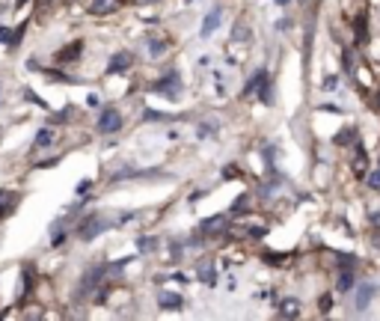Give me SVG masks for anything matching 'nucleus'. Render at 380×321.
<instances>
[{
	"instance_id": "nucleus-12",
	"label": "nucleus",
	"mask_w": 380,
	"mask_h": 321,
	"mask_svg": "<svg viewBox=\"0 0 380 321\" xmlns=\"http://www.w3.org/2000/svg\"><path fill=\"white\" fill-rule=\"evenodd\" d=\"M113 9H119V0H92L95 15H107V12H113Z\"/></svg>"
},
{
	"instance_id": "nucleus-18",
	"label": "nucleus",
	"mask_w": 380,
	"mask_h": 321,
	"mask_svg": "<svg viewBox=\"0 0 380 321\" xmlns=\"http://www.w3.org/2000/svg\"><path fill=\"white\" fill-rule=\"evenodd\" d=\"M356 45H365V18H356Z\"/></svg>"
},
{
	"instance_id": "nucleus-20",
	"label": "nucleus",
	"mask_w": 380,
	"mask_h": 321,
	"mask_svg": "<svg viewBox=\"0 0 380 321\" xmlns=\"http://www.w3.org/2000/svg\"><path fill=\"white\" fill-rule=\"evenodd\" d=\"M80 54V42H74L71 48H65V51H60V60H68V57H77Z\"/></svg>"
},
{
	"instance_id": "nucleus-17",
	"label": "nucleus",
	"mask_w": 380,
	"mask_h": 321,
	"mask_svg": "<svg viewBox=\"0 0 380 321\" xmlns=\"http://www.w3.org/2000/svg\"><path fill=\"white\" fill-rule=\"evenodd\" d=\"M353 134H356V128H342L339 134H336V143H339V146H345V143L353 140Z\"/></svg>"
},
{
	"instance_id": "nucleus-19",
	"label": "nucleus",
	"mask_w": 380,
	"mask_h": 321,
	"mask_svg": "<svg viewBox=\"0 0 380 321\" xmlns=\"http://www.w3.org/2000/svg\"><path fill=\"white\" fill-rule=\"evenodd\" d=\"M137 247H140L143 253H149V250H155V247H158V241H155V238H140V241H137Z\"/></svg>"
},
{
	"instance_id": "nucleus-26",
	"label": "nucleus",
	"mask_w": 380,
	"mask_h": 321,
	"mask_svg": "<svg viewBox=\"0 0 380 321\" xmlns=\"http://www.w3.org/2000/svg\"><path fill=\"white\" fill-rule=\"evenodd\" d=\"M89 185H92V182H89V179H83V182L77 185V193H86V191H89Z\"/></svg>"
},
{
	"instance_id": "nucleus-21",
	"label": "nucleus",
	"mask_w": 380,
	"mask_h": 321,
	"mask_svg": "<svg viewBox=\"0 0 380 321\" xmlns=\"http://www.w3.org/2000/svg\"><path fill=\"white\" fill-rule=\"evenodd\" d=\"M365 182H368V188H374V191H380V170H374V173H368V176H365Z\"/></svg>"
},
{
	"instance_id": "nucleus-11",
	"label": "nucleus",
	"mask_w": 380,
	"mask_h": 321,
	"mask_svg": "<svg viewBox=\"0 0 380 321\" xmlns=\"http://www.w3.org/2000/svg\"><path fill=\"white\" fill-rule=\"evenodd\" d=\"M300 312V300H294V297H285L282 303H279V315H285V318H294Z\"/></svg>"
},
{
	"instance_id": "nucleus-14",
	"label": "nucleus",
	"mask_w": 380,
	"mask_h": 321,
	"mask_svg": "<svg viewBox=\"0 0 380 321\" xmlns=\"http://www.w3.org/2000/svg\"><path fill=\"white\" fill-rule=\"evenodd\" d=\"M353 173L356 176H365V149L356 143V158H353Z\"/></svg>"
},
{
	"instance_id": "nucleus-30",
	"label": "nucleus",
	"mask_w": 380,
	"mask_h": 321,
	"mask_svg": "<svg viewBox=\"0 0 380 321\" xmlns=\"http://www.w3.org/2000/svg\"><path fill=\"white\" fill-rule=\"evenodd\" d=\"M187 3H190V0H187Z\"/></svg>"
},
{
	"instance_id": "nucleus-1",
	"label": "nucleus",
	"mask_w": 380,
	"mask_h": 321,
	"mask_svg": "<svg viewBox=\"0 0 380 321\" xmlns=\"http://www.w3.org/2000/svg\"><path fill=\"white\" fill-rule=\"evenodd\" d=\"M107 226H110V220H104L101 214H89L83 223L77 226V238H83V241H92L95 235H101Z\"/></svg>"
},
{
	"instance_id": "nucleus-8",
	"label": "nucleus",
	"mask_w": 380,
	"mask_h": 321,
	"mask_svg": "<svg viewBox=\"0 0 380 321\" xmlns=\"http://www.w3.org/2000/svg\"><path fill=\"white\" fill-rule=\"evenodd\" d=\"M199 280H202V283H208V286H214V280H217V268H214V262H211V259L199 262Z\"/></svg>"
},
{
	"instance_id": "nucleus-27",
	"label": "nucleus",
	"mask_w": 380,
	"mask_h": 321,
	"mask_svg": "<svg viewBox=\"0 0 380 321\" xmlns=\"http://www.w3.org/2000/svg\"><path fill=\"white\" fill-rule=\"evenodd\" d=\"M324 90H330V93H333V90H336V77H327V81H324Z\"/></svg>"
},
{
	"instance_id": "nucleus-10",
	"label": "nucleus",
	"mask_w": 380,
	"mask_h": 321,
	"mask_svg": "<svg viewBox=\"0 0 380 321\" xmlns=\"http://www.w3.org/2000/svg\"><path fill=\"white\" fill-rule=\"evenodd\" d=\"M226 226H229V220H226V217H208V220H202V226H199V229H202V232H214V235H217V232H223Z\"/></svg>"
},
{
	"instance_id": "nucleus-16",
	"label": "nucleus",
	"mask_w": 380,
	"mask_h": 321,
	"mask_svg": "<svg viewBox=\"0 0 380 321\" xmlns=\"http://www.w3.org/2000/svg\"><path fill=\"white\" fill-rule=\"evenodd\" d=\"M163 51H166V42L163 39H149V54L152 57H160Z\"/></svg>"
},
{
	"instance_id": "nucleus-13",
	"label": "nucleus",
	"mask_w": 380,
	"mask_h": 321,
	"mask_svg": "<svg viewBox=\"0 0 380 321\" xmlns=\"http://www.w3.org/2000/svg\"><path fill=\"white\" fill-rule=\"evenodd\" d=\"M336 289L339 291L353 289V274H350V268H342V274H339V280H336Z\"/></svg>"
},
{
	"instance_id": "nucleus-15",
	"label": "nucleus",
	"mask_w": 380,
	"mask_h": 321,
	"mask_svg": "<svg viewBox=\"0 0 380 321\" xmlns=\"http://www.w3.org/2000/svg\"><path fill=\"white\" fill-rule=\"evenodd\" d=\"M54 143V131L51 128H42L36 134V149H45V146H51Z\"/></svg>"
},
{
	"instance_id": "nucleus-25",
	"label": "nucleus",
	"mask_w": 380,
	"mask_h": 321,
	"mask_svg": "<svg viewBox=\"0 0 380 321\" xmlns=\"http://www.w3.org/2000/svg\"><path fill=\"white\" fill-rule=\"evenodd\" d=\"M339 265H342V268H353V265H356V259H353V256H339Z\"/></svg>"
},
{
	"instance_id": "nucleus-5",
	"label": "nucleus",
	"mask_w": 380,
	"mask_h": 321,
	"mask_svg": "<svg viewBox=\"0 0 380 321\" xmlns=\"http://www.w3.org/2000/svg\"><path fill=\"white\" fill-rule=\"evenodd\" d=\"M128 65H131V54H128V51H122V54H113V57H110V63H107V74L128 71Z\"/></svg>"
},
{
	"instance_id": "nucleus-4",
	"label": "nucleus",
	"mask_w": 380,
	"mask_h": 321,
	"mask_svg": "<svg viewBox=\"0 0 380 321\" xmlns=\"http://www.w3.org/2000/svg\"><path fill=\"white\" fill-rule=\"evenodd\" d=\"M18 199H21V196L15 191H0V217H9V214L15 211Z\"/></svg>"
},
{
	"instance_id": "nucleus-24",
	"label": "nucleus",
	"mask_w": 380,
	"mask_h": 321,
	"mask_svg": "<svg viewBox=\"0 0 380 321\" xmlns=\"http://www.w3.org/2000/svg\"><path fill=\"white\" fill-rule=\"evenodd\" d=\"M318 306H321V312H330V306H333V300H330V294H324Z\"/></svg>"
},
{
	"instance_id": "nucleus-29",
	"label": "nucleus",
	"mask_w": 380,
	"mask_h": 321,
	"mask_svg": "<svg viewBox=\"0 0 380 321\" xmlns=\"http://www.w3.org/2000/svg\"><path fill=\"white\" fill-rule=\"evenodd\" d=\"M140 3H155V0H140Z\"/></svg>"
},
{
	"instance_id": "nucleus-7",
	"label": "nucleus",
	"mask_w": 380,
	"mask_h": 321,
	"mask_svg": "<svg viewBox=\"0 0 380 321\" xmlns=\"http://www.w3.org/2000/svg\"><path fill=\"white\" fill-rule=\"evenodd\" d=\"M371 294H374V286H371V283H362V286H359V291H356V312H365Z\"/></svg>"
},
{
	"instance_id": "nucleus-2",
	"label": "nucleus",
	"mask_w": 380,
	"mask_h": 321,
	"mask_svg": "<svg viewBox=\"0 0 380 321\" xmlns=\"http://www.w3.org/2000/svg\"><path fill=\"white\" fill-rule=\"evenodd\" d=\"M178 90H181V81H178V71H175V68H169V74H166V77H160L158 84H152V93H160V96H169L172 101H175V98L181 96Z\"/></svg>"
},
{
	"instance_id": "nucleus-3",
	"label": "nucleus",
	"mask_w": 380,
	"mask_h": 321,
	"mask_svg": "<svg viewBox=\"0 0 380 321\" xmlns=\"http://www.w3.org/2000/svg\"><path fill=\"white\" fill-rule=\"evenodd\" d=\"M119 128H122V116L113 107H104L101 116H98V131L101 134H113V131H119Z\"/></svg>"
},
{
	"instance_id": "nucleus-23",
	"label": "nucleus",
	"mask_w": 380,
	"mask_h": 321,
	"mask_svg": "<svg viewBox=\"0 0 380 321\" xmlns=\"http://www.w3.org/2000/svg\"><path fill=\"white\" fill-rule=\"evenodd\" d=\"M235 39H250V30H247L244 24H238V27H235Z\"/></svg>"
},
{
	"instance_id": "nucleus-22",
	"label": "nucleus",
	"mask_w": 380,
	"mask_h": 321,
	"mask_svg": "<svg viewBox=\"0 0 380 321\" xmlns=\"http://www.w3.org/2000/svg\"><path fill=\"white\" fill-rule=\"evenodd\" d=\"M244 205H247V196H238V199L232 202V211H235V214H238V211H247Z\"/></svg>"
},
{
	"instance_id": "nucleus-6",
	"label": "nucleus",
	"mask_w": 380,
	"mask_h": 321,
	"mask_svg": "<svg viewBox=\"0 0 380 321\" xmlns=\"http://www.w3.org/2000/svg\"><path fill=\"white\" fill-rule=\"evenodd\" d=\"M217 27H220V9H217V6H214V9H211V12H208V15H205V21H202V36H205V39H208V36H211V33L217 30Z\"/></svg>"
},
{
	"instance_id": "nucleus-9",
	"label": "nucleus",
	"mask_w": 380,
	"mask_h": 321,
	"mask_svg": "<svg viewBox=\"0 0 380 321\" xmlns=\"http://www.w3.org/2000/svg\"><path fill=\"white\" fill-rule=\"evenodd\" d=\"M158 303L163 306V309H181L184 300H181V294H175V291H163V294L158 297Z\"/></svg>"
},
{
	"instance_id": "nucleus-28",
	"label": "nucleus",
	"mask_w": 380,
	"mask_h": 321,
	"mask_svg": "<svg viewBox=\"0 0 380 321\" xmlns=\"http://www.w3.org/2000/svg\"><path fill=\"white\" fill-rule=\"evenodd\" d=\"M276 3H279V6H288V3H291V0H276Z\"/></svg>"
}]
</instances>
